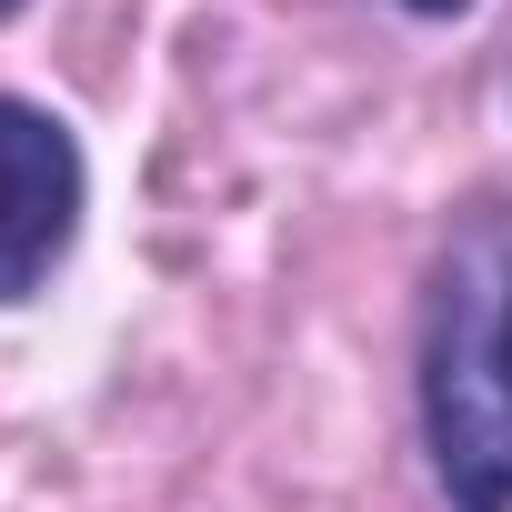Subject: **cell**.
I'll return each mask as SVG.
<instances>
[{
  "label": "cell",
  "mask_w": 512,
  "mask_h": 512,
  "mask_svg": "<svg viewBox=\"0 0 512 512\" xmlns=\"http://www.w3.org/2000/svg\"><path fill=\"white\" fill-rule=\"evenodd\" d=\"M91 211V151L61 111L0 91V312L51 292Z\"/></svg>",
  "instance_id": "7a4b0ae2"
},
{
  "label": "cell",
  "mask_w": 512,
  "mask_h": 512,
  "mask_svg": "<svg viewBox=\"0 0 512 512\" xmlns=\"http://www.w3.org/2000/svg\"><path fill=\"white\" fill-rule=\"evenodd\" d=\"M11 11H21V0H0V21H11Z\"/></svg>",
  "instance_id": "277c9868"
},
{
  "label": "cell",
  "mask_w": 512,
  "mask_h": 512,
  "mask_svg": "<svg viewBox=\"0 0 512 512\" xmlns=\"http://www.w3.org/2000/svg\"><path fill=\"white\" fill-rule=\"evenodd\" d=\"M392 11H412V21H462V11H482V0H392Z\"/></svg>",
  "instance_id": "3957f363"
},
{
  "label": "cell",
  "mask_w": 512,
  "mask_h": 512,
  "mask_svg": "<svg viewBox=\"0 0 512 512\" xmlns=\"http://www.w3.org/2000/svg\"><path fill=\"white\" fill-rule=\"evenodd\" d=\"M412 422L442 512H512V211H452L422 322H412Z\"/></svg>",
  "instance_id": "6da1fadb"
}]
</instances>
